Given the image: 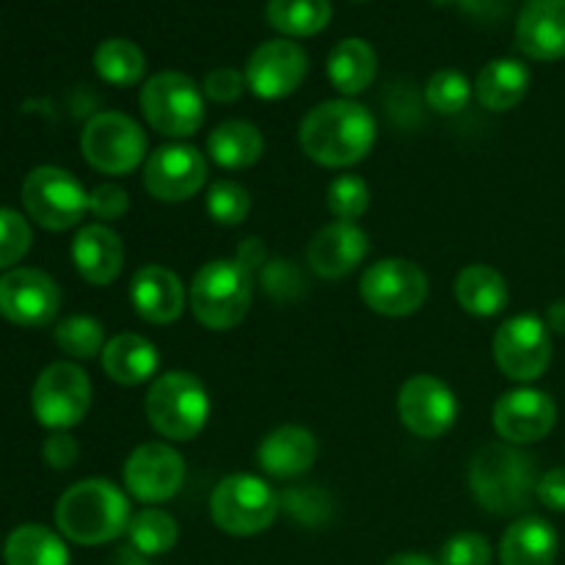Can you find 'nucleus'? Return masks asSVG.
<instances>
[{
	"mask_svg": "<svg viewBox=\"0 0 565 565\" xmlns=\"http://www.w3.org/2000/svg\"><path fill=\"white\" fill-rule=\"evenodd\" d=\"M298 141L307 158L329 169H345L367 158L375 143V119L353 99H329L303 116Z\"/></svg>",
	"mask_w": 565,
	"mask_h": 565,
	"instance_id": "nucleus-1",
	"label": "nucleus"
},
{
	"mask_svg": "<svg viewBox=\"0 0 565 565\" xmlns=\"http://www.w3.org/2000/svg\"><path fill=\"white\" fill-rule=\"evenodd\" d=\"M130 502L110 480H81L61 494L55 524L72 544L99 546L119 539L130 527Z\"/></svg>",
	"mask_w": 565,
	"mask_h": 565,
	"instance_id": "nucleus-2",
	"label": "nucleus"
},
{
	"mask_svg": "<svg viewBox=\"0 0 565 565\" xmlns=\"http://www.w3.org/2000/svg\"><path fill=\"white\" fill-rule=\"evenodd\" d=\"M535 458L511 445H486L469 467V486L480 508L500 516H511L527 508L539 491Z\"/></svg>",
	"mask_w": 565,
	"mask_h": 565,
	"instance_id": "nucleus-3",
	"label": "nucleus"
},
{
	"mask_svg": "<svg viewBox=\"0 0 565 565\" xmlns=\"http://www.w3.org/2000/svg\"><path fill=\"white\" fill-rule=\"evenodd\" d=\"M254 298V276L241 259H213L191 281V309L210 331L235 329Z\"/></svg>",
	"mask_w": 565,
	"mask_h": 565,
	"instance_id": "nucleus-4",
	"label": "nucleus"
},
{
	"mask_svg": "<svg viewBox=\"0 0 565 565\" xmlns=\"http://www.w3.org/2000/svg\"><path fill=\"white\" fill-rule=\"evenodd\" d=\"M147 419L163 439L191 441L210 417V397L202 381L185 370L163 373L147 392Z\"/></svg>",
	"mask_w": 565,
	"mask_h": 565,
	"instance_id": "nucleus-5",
	"label": "nucleus"
},
{
	"mask_svg": "<svg viewBox=\"0 0 565 565\" xmlns=\"http://www.w3.org/2000/svg\"><path fill=\"white\" fill-rule=\"evenodd\" d=\"M281 500L257 475H230L210 497L215 527L230 535H257L279 516Z\"/></svg>",
	"mask_w": 565,
	"mask_h": 565,
	"instance_id": "nucleus-6",
	"label": "nucleus"
},
{
	"mask_svg": "<svg viewBox=\"0 0 565 565\" xmlns=\"http://www.w3.org/2000/svg\"><path fill=\"white\" fill-rule=\"evenodd\" d=\"M83 158L99 174H130L147 158V132L119 110L92 116L81 136Z\"/></svg>",
	"mask_w": 565,
	"mask_h": 565,
	"instance_id": "nucleus-7",
	"label": "nucleus"
},
{
	"mask_svg": "<svg viewBox=\"0 0 565 565\" xmlns=\"http://www.w3.org/2000/svg\"><path fill=\"white\" fill-rule=\"evenodd\" d=\"M143 119L160 136L188 138L202 127L204 97L182 72H158L141 88Z\"/></svg>",
	"mask_w": 565,
	"mask_h": 565,
	"instance_id": "nucleus-8",
	"label": "nucleus"
},
{
	"mask_svg": "<svg viewBox=\"0 0 565 565\" xmlns=\"http://www.w3.org/2000/svg\"><path fill=\"white\" fill-rule=\"evenodd\" d=\"M22 204L42 230L64 232L81 224L88 210V193L66 169L39 166L22 182Z\"/></svg>",
	"mask_w": 565,
	"mask_h": 565,
	"instance_id": "nucleus-9",
	"label": "nucleus"
},
{
	"mask_svg": "<svg viewBox=\"0 0 565 565\" xmlns=\"http://www.w3.org/2000/svg\"><path fill=\"white\" fill-rule=\"evenodd\" d=\"M39 425L50 430L75 428L92 406V381L77 364L55 362L39 373L31 392Z\"/></svg>",
	"mask_w": 565,
	"mask_h": 565,
	"instance_id": "nucleus-10",
	"label": "nucleus"
},
{
	"mask_svg": "<svg viewBox=\"0 0 565 565\" xmlns=\"http://www.w3.org/2000/svg\"><path fill=\"white\" fill-rule=\"evenodd\" d=\"M359 290L373 312L386 318H406L417 312L428 298V276L408 259H379L364 270Z\"/></svg>",
	"mask_w": 565,
	"mask_h": 565,
	"instance_id": "nucleus-11",
	"label": "nucleus"
},
{
	"mask_svg": "<svg viewBox=\"0 0 565 565\" xmlns=\"http://www.w3.org/2000/svg\"><path fill=\"white\" fill-rule=\"evenodd\" d=\"M494 359L511 381L530 384L541 379L552 362V340L544 320L535 315L505 320L494 337Z\"/></svg>",
	"mask_w": 565,
	"mask_h": 565,
	"instance_id": "nucleus-12",
	"label": "nucleus"
},
{
	"mask_svg": "<svg viewBox=\"0 0 565 565\" xmlns=\"http://www.w3.org/2000/svg\"><path fill=\"white\" fill-rule=\"evenodd\" d=\"M61 309V290L44 270L14 268L0 276V315L22 329L53 323Z\"/></svg>",
	"mask_w": 565,
	"mask_h": 565,
	"instance_id": "nucleus-13",
	"label": "nucleus"
},
{
	"mask_svg": "<svg viewBox=\"0 0 565 565\" xmlns=\"http://www.w3.org/2000/svg\"><path fill=\"white\" fill-rule=\"evenodd\" d=\"M207 182V160L188 143L154 149L143 163V188L160 202H185Z\"/></svg>",
	"mask_w": 565,
	"mask_h": 565,
	"instance_id": "nucleus-14",
	"label": "nucleus"
},
{
	"mask_svg": "<svg viewBox=\"0 0 565 565\" xmlns=\"http://www.w3.org/2000/svg\"><path fill=\"white\" fill-rule=\"evenodd\" d=\"M185 480V461L163 441H147L136 447L125 463V486L138 502L158 505L171 500Z\"/></svg>",
	"mask_w": 565,
	"mask_h": 565,
	"instance_id": "nucleus-15",
	"label": "nucleus"
},
{
	"mask_svg": "<svg viewBox=\"0 0 565 565\" xmlns=\"http://www.w3.org/2000/svg\"><path fill=\"white\" fill-rule=\"evenodd\" d=\"M397 414L414 436L439 439L456 423L458 403L445 381L434 375H414L397 395Z\"/></svg>",
	"mask_w": 565,
	"mask_h": 565,
	"instance_id": "nucleus-16",
	"label": "nucleus"
},
{
	"mask_svg": "<svg viewBox=\"0 0 565 565\" xmlns=\"http://www.w3.org/2000/svg\"><path fill=\"white\" fill-rule=\"evenodd\" d=\"M309 70L301 44L290 39H270L252 53L246 64V86L263 99H281L296 92Z\"/></svg>",
	"mask_w": 565,
	"mask_h": 565,
	"instance_id": "nucleus-17",
	"label": "nucleus"
},
{
	"mask_svg": "<svg viewBox=\"0 0 565 565\" xmlns=\"http://www.w3.org/2000/svg\"><path fill=\"white\" fill-rule=\"evenodd\" d=\"M557 423V406L541 390H511L497 401L494 428L508 445H533L550 436Z\"/></svg>",
	"mask_w": 565,
	"mask_h": 565,
	"instance_id": "nucleus-18",
	"label": "nucleus"
},
{
	"mask_svg": "<svg viewBox=\"0 0 565 565\" xmlns=\"http://www.w3.org/2000/svg\"><path fill=\"white\" fill-rule=\"evenodd\" d=\"M367 232L348 221H334L309 241L307 263L323 279H342L367 257Z\"/></svg>",
	"mask_w": 565,
	"mask_h": 565,
	"instance_id": "nucleus-19",
	"label": "nucleus"
},
{
	"mask_svg": "<svg viewBox=\"0 0 565 565\" xmlns=\"http://www.w3.org/2000/svg\"><path fill=\"white\" fill-rule=\"evenodd\" d=\"M516 44L533 61L563 58L565 0H527L519 11Z\"/></svg>",
	"mask_w": 565,
	"mask_h": 565,
	"instance_id": "nucleus-20",
	"label": "nucleus"
},
{
	"mask_svg": "<svg viewBox=\"0 0 565 565\" xmlns=\"http://www.w3.org/2000/svg\"><path fill=\"white\" fill-rule=\"evenodd\" d=\"M130 301L147 323H174L185 307V290L174 270L163 265H143L130 281Z\"/></svg>",
	"mask_w": 565,
	"mask_h": 565,
	"instance_id": "nucleus-21",
	"label": "nucleus"
},
{
	"mask_svg": "<svg viewBox=\"0 0 565 565\" xmlns=\"http://www.w3.org/2000/svg\"><path fill=\"white\" fill-rule=\"evenodd\" d=\"M72 263L94 287H105L125 268V243L110 226L88 224L72 241Z\"/></svg>",
	"mask_w": 565,
	"mask_h": 565,
	"instance_id": "nucleus-22",
	"label": "nucleus"
},
{
	"mask_svg": "<svg viewBox=\"0 0 565 565\" xmlns=\"http://www.w3.org/2000/svg\"><path fill=\"white\" fill-rule=\"evenodd\" d=\"M318 461V441L301 425H281L270 430L257 450V463L263 472L276 480L301 478Z\"/></svg>",
	"mask_w": 565,
	"mask_h": 565,
	"instance_id": "nucleus-23",
	"label": "nucleus"
},
{
	"mask_svg": "<svg viewBox=\"0 0 565 565\" xmlns=\"http://www.w3.org/2000/svg\"><path fill=\"white\" fill-rule=\"evenodd\" d=\"M555 527L539 516H527L513 522L500 541L502 565H555Z\"/></svg>",
	"mask_w": 565,
	"mask_h": 565,
	"instance_id": "nucleus-24",
	"label": "nucleus"
},
{
	"mask_svg": "<svg viewBox=\"0 0 565 565\" xmlns=\"http://www.w3.org/2000/svg\"><path fill=\"white\" fill-rule=\"evenodd\" d=\"M158 348L141 334H116L103 348V370L121 386H136L158 373Z\"/></svg>",
	"mask_w": 565,
	"mask_h": 565,
	"instance_id": "nucleus-25",
	"label": "nucleus"
},
{
	"mask_svg": "<svg viewBox=\"0 0 565 565\" xmlns=\"http://www.w3.org/2000/svg\"><path fill=\"white\" fill-rule=\"evenodd\" d=\"M530 70L516 58H494L480 70L475 81V94L489 110H511L527 97Z\"/></svg>",
	"mask_w": 565,
	"mask_h": 565,
	"instance_id": "nucleus-26",
	"label": "nucleus"
},
{
	"mask_svg": "<svg viewBox=\"0 0 565 565\" xmlns=\"http://www.w3.org/2000/svg\"><path fill=\"white\" fill-rule=\"evenodd\" d=\"M326 72H329V81L334 83L337 92L353 97V94H362L375 81L379 58H375V50L364 39H342L329 53Z\"/></svg>",
	"mask_w": 565,
	"mask_h": 565,
	"instance_id": "nucleus-27",
	"label": "nucleus"
},
{
	"mask_svg": "<svg viewBox=\"0 0 565 565\" xmlns=\"http://www.w3.org/2000/svg\"><path fill=\"white\" fill-rule=\"evenodd\" d=\"M207 152L224 169H248L265 152V138L252 121H221L207 138Z\"/></svg>",
	"mask_w": 565,
	"mask_h": 565,
	"instance_id": "nucleus-28",
	"label": "nucleus"
},
{
	"mask_svg": "<svg viewBox=\"0 0 565 565\" xmlns=\"http://www.w3.org/2000/svg\"><path fill=\"white\" fill-rule=\"evenodd\" d=\"M456 298L469 315L491 318L508 307V281L489 265H469L458 274Z\"/></svg>",
	"mask_w": 565,
	"mask_h": 565,
	"instance_id": "nucleus-29",
	"label": "nucleus"
},
{
	"mask_svg": "<svg viewBox=\"0 0 565 565\" xmlns=\"http://www.w3.org/2000/svg\"><path fill=\"white\" fill-rule=\"evenodd\" d=\"M6 565H70V550L53 530L22 524L3 546Z\"/></svg>",
	"mask_w": 565,
	"mask_h": 565,
	"instance_id": "nucleus-30",
	"label": "nucleus"
},
{
	"mask_svg": "<svg viewBox=\"0 0 565 565\" xmlns=\"http://www.w3.org/2000/svg\"><path fill=\"white\" fill-rule=\"evenodd\" d=\"M265 17L268 25L285 36H315L329 25L331 0H270Z\"/></svg>",
	"mask_w": 565,
	"mask_h": 565,
	"instance_id": "nucleus-31",
	"label": "nucleus"
},
{
	"mask_svg": "<svg viewBox=\"0 0 565 565\" xmlns=\"http://www.w3.org/2000/svg\"><path fill=\"white\" fill-rule=\"evenodd\" d=\"M94 70L110 86H136L147 72V58L141 47L130 39H105L94 53Z\"/></svg>",
	"mask_w": 565,
	"mask_h": 565,
	"instance_id": "nucleus-32",
	"label": "nucleus"
},
{
	"mask_svg": "<svg viewBox=\"0 0 565 565\" xmlns=\"http://www.w3.org/2000/svg\"><path fill=\"white\" fill-rule=\"evenodd\" d=\"M127 535H130L132 550L141 552L143 557H152L174 550L177 539H180V527H177L174 516H169L160 508H143L141 513L130 519Z\"/></svg>",
	"mask_w": 565,
	"mask_h": 565,
	"instance_id": "nucleus-33",
	"label": "nucleus"
},
{
	"mask_svg": "<svg viewBox=\"0 0 565 565\" xmlns=\"http://www.w3.org/2000/svg\"><path fill=\"white\" fill-rule=\"evenodd\" d=\"M55 345L75 359L97 356L105 348L103 326L88 315H72L55 326Z\"/></svg>",
	"mask_w": 565,
	"mask_h": 565,
	"instance_id": "nucleus-34",
	"label": "nucleus"
},
{
	"mask_svg": "<svg viewBox=\"0 0 565 565\" xmlns=\"http://www.w3.org/2000/svg\"><path fill=\"white\" fill-rule=\"evenodd\" d=\"M248 210H252V196L241 182L218 180L210 185L207 191V213L215 224L221 226H237L246 221Z\"/></svg>",
	"mask_w": 565,
	"mask_h": 565,
	"instance_id": "nucleus-35",
	"label": "nucleus"
},
{
	"mask_svg": "<svg viewBox=\"0 0 565 565\" xmlns=\"http://www.w3.org/2000/svg\"><path fill=\"white\" fill-rule=\"evenodd\" d=\"M472 97V86H469L467 75L456 70H441L425 86V99L436 114H458L469 105Z\"/></svg>",
	"mask_w": 565,
	"mask_h": 565,
	"instance_id": "nucleus-36",
	"label": "nucleus"
},
{
	"mask_svg": "<svg viewBox=\"0 0 565 565\" xmlns=\"http://www.w3.org/2000/svg\"><path fill=\"white\" fill-rule=\"evenodd\" d=\"M329 210L334 213L337 221H348L353 224L356 218H362L370 207V188L362 177L356 174H342L337 177L329 185Z\"/></svg>",
	"mask_w": 565,
	"mask_h": 565,
	"instance_id": "nucleus-37",
	"label": "nucleus"
},
{
	"mask_svg": "<svg viewBox=\"0 0 565 565\" xmlns=\"http://www.w3.org/2000/svg\"><path fill=\"white\" fill-rule=\"evenodd\" d=\"M31 243V224L17 210L0 207V268H11V265L20 263Z\"/></svg>",
	"mask_w": 565,
	"mask_h": 565,
	"instance_id": "nucleus-38",
	"label": "nucleus"
},
{
	"mask_svg": "<svg viewBox=\"0 0 565 565\" xmlns=\"http://www.w3.org/2000/svg\"><path fill=\"white\" fill-rule=\"evenodd\" d=\"M439 565H491V544L478 533H458L441 546Z\"/></svg>",
	"mask_w": 565,
	"mask_h": 565,
	"instance_id": "nucleus-39",
	"label": "nucleus"
},
{
	"mask_svg": "<svg viewBox=\"0 0 565 565\" xmlns=\"http://www.w3.org/2000/svg\"><path fill=\"white\" fill-rule=\"evenodd\" d=\"M281 505L303 524H320L326 516H329V500H326L320 491L315 489H292L281 497Z\"/></svg>",
	"mask_w": 565,
	"mask_h": 565,
	"instance_id": "nucleus-40",
	"label": "nucleus"
},
{
	"mask_svg": "<svg viewBox=\"0 0 565 565\" xmlns=\"http://www.w3.org/2000/svg\"><path fill=\"white\" fill-rule=\"evenodd\" d=\"M263 285L276 301H290L301 290V279H298V270L292 268L290 259H274V263H265L263 268Z\"/></svg>",
	"mask_w": 565,
	"mask_h": 565,
	"instance_id": "nucleus-41",
	"label": "nucleus"
},
{
	"mask_svg": "<svg viewBox=\"0 0 565 565\" xmlns=\"http://www.w3.org/2000/svg\"><path fill=\"white\" fill-rule=\"evenodd\" d=\"M88 210L99 221H116L130 210V196L119 185H97L88 193Z\"/></svg>",
	"mask_w": 565,
	"mask_h": 565,
	"instance_id": "nucleus-42",
	"label": "nucleus"
},
{
	"mask_svg": "<svg viewBox=\"0 0 565 565\" xmlns=\"http://www.w3.org/2000/svg\"><path fill=\"white\" fill-rule=\"evenodd\" d=\"M202 88L210 99H215V103H235L243 94V88H246V75H241V72L232 70V66H218V70H213L204 77Z\"/></svg>",
	"mask_w": 565,
	"mask_h": 565,
	"instance_id": "nucleus-43",
	"label": "nucleus"
},
{
	"mask_svg": "<svg viewBox=\"0 0 565 565\" xmlns=\"http://www.w3.org/2000/svg\"><path fill=\"white\" fill-rule=\"evenodd\" d=\"M42 452H44V461H47L53 469H70L72 463L77 461V456H81V447H77V441L72 439V436L53 434L47 441H44Z\"/></svg>",
	"mask_w": 565,
	"mask_h": 565,
	"instance_id": "nucleus-44",
	"label": "nucleus"
},
{
	"mask_svg": "<svg viewBox=\"0 0 565 565\" xmlns=\"http://www.w3.org/2000/svg\"><path fill=\"white\" fill-rule=\"evenodd\" d=\"M541 502H544L550 511H563L565 513V467L550 469L546 475H541L539 491H535Z\"/></svg>",
	"mask_w": 565,
	"mask_h": 565,
	"instance_id": "nucleus-45",
	"label": "nucleus"
},
{
	"mask_svg": "<svg viewBox=\"0 0 565 565\" xmlns=\"http://www.w3.org/2000/svg\"><path fill=\"white\" fill-rule=\"evenodd\" d=\"M452 3L478 22H500L502 17H508L513 0H452Z\"/></svg>",
	"mask_w": 565,
	"mask_h": 565,
	"instance_id": "nucleus-46",
	"label": "nucleus"
},
{
	"mask_svg": "<svg viewBox=\"0 0 565 565\" xmlns=\"http://www.w3.org/2000/svg\"><path fill=\"white\" fill-rule=\"evenodd\" d=\"M237 259H241V263L246 265L248 270L265 268V246H263V241H257V237H248V241H243L241 248H237Z\"/></svg>",
	"mask_w": 565,
	"mask_h": 565,
	"instance_id": "nucleus-47",
	"label": "nucleus"
},
{
	"mask_svg": "<svg viewBox=\"0 0 565 565\" xmlns=\"http://www.w3.org/2000/svg\"><path fill=\"white\" fill-rule=\"evenodd\" d=\"M546 323L550 329H555L557 334H565V301H555L546 312Z\"/></svg>",
	"mask_w": 565,
	"mask_h": 565,
	"instance_id": "nucleus-48",
	"label": "nucleus"
},
{
	"mask_svg": "<svg viewBox=\"0 0 565 565\" xmlns=\"http://www.w3.org/2000/svg\"><path fill=\"white\" fill-rule=\"evenodd\" d=\"M386 565H439V563L430 561L428 555H417V552H403V555H395L392 561H386Z\"/></svg>",
	"mask_w": 565,
	"mask_h": 565,
	"instance_id": "nucleus-49",
	"label": "nucleus"
}]
</instances>
